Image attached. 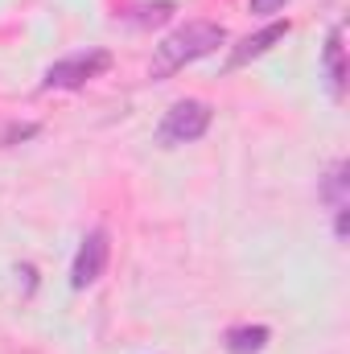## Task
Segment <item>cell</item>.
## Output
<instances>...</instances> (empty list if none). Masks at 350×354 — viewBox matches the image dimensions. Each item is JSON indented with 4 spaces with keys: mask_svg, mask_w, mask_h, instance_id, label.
Masks as SVG:
<instances>
[{
    "mask_svg": "<svg viewBox=\"0 0 350 354\" xmlns=\"http://www.w3.org/2000/svg\"><path fill=\"white\" fill-rule=\"evenodd\" d=\"M210 120H214V107H210V103H202V99H181V103H174V107L165 111V120H161V128H157V145H165V149L194 145V140L206 136Z\"/></svg>",
    "mask_w": 350,
    "mask_h": 354,
    "instance_id": "7a4b0ae2",
    "label": "cell"
},
{
    "mask_svg": "<svg viewBox=\"0 0 350 354\" xmlns=\"http://www.w3.org/2000/svg\"><path fill=\"white\" fill-rule=\"evenodd\" d=\"M111 66V54L107 50H87V54H71L62 62H54L42 79V91H75L87 87L91 79H99L103 71Z\"/></svg>",
    "mask_w": 350,
    "mask_h": 354,
    "instance_id": "3957f363",
    "label": "cell"
},
{
    "mask_svg": "<svg viewBox=\"0 0 350 354\" xmlns=\"http://www.w3.org/2000/svg\"><path fill=\"white\" fill-rule=\"evenodd\" d=\"M284 33H288V21H272V25H264L260 33H252V37H243L235 50H231V58H227V71H239V66H248L252 58H264L276 41H284Z\"/></svg>",
    "mask_w": 350,
    "mask_h": 354,
    "instance_id": "5b68a950",
    "label": "cell"
},
{
    "mask_svg": "<svg viewBox=\"0 0 350 354\" xmlns=\"http://www.w3.org/2000/svg\"><path fill=\"white\" fill-rule=\"evenodd\" d=\"M288 0H248V8L252 12H260V17H268V12H280Z\"/></svg>",
    "mask_w": 350,
    "mask_h": 354,
    "instance_id": "8fae6325",
    "label": "cell"
},
{
    "mask_svg": "<svg viewBox=\"0 0 350 354\" xmlns=\"http://www.w3.org/2000/svg\"><path fill=\"white\" fill-rule=\"evenodd\" d=\"M107 256H111V239H107V231H103V227L87 231L83 243H79V252H75V264H71V284H75V288H91V284L103 276Z\"/></svg>",
    "mask_w": 350,
    "mask_h": 354,
    "instance_id": "277c9868",
    "label": "cell"
},
{
    "mask_svg": "<svg viewBox=\"0 0 350 354\" xmlns=\"http://www.w3.org/2000/svg\"><path fill=\"white\" fill-rule=\"evenodd\" d=\"M268 338H272L268 326H231L223 334V346H227V354H260Z\"/></svg>",
    "mask_w": 350,
    "mask_h": 354,
    "instance_id": "ba28073f",
    "label": "cell"
},
{
    "mask_svg": "<svg viewBox=\"0 0 350 354\" xmlns=\"http://www.w3.org/2000/svg\"><path fill=\"white\" fill-rule=\"evenodd\" d=\"M174 0H157V4H145V8H136V12H140V17H136V21H140V25H161V21H169V17H174Z\"/></svg>",
    "mask_w": 350,
    "mask_h": 354,
    "instance_id": "9c48e42d",
    "label": "cell"
},
{
    "mask_svg": "<svg viewBox=\"0 0 350 354\" xmlns=\"http://www.w3.org/2000/svg\"><path fill=\"white\" fill-rule=\"evenodd\" d=\"M347 161H334L330 165V174H326V181H322V198L330 202V210H334V231H338V239H347Z\"/></svg>",
    "mask_w": 350,
    "mask_h": 354,
    "instance_id": "8992f818",
    "label": "cell"
},
{
    "mask_svg": "<svg viewBox=\"0 0 350 354\" xmlns=\"http://www.w3.org/2000/svg\"><path fill=\"white\" fill-rule=\"evenodd\" d=\"M29 136H37V124H12V128L0 136V145H17V140H29Z\"/></svg>",
    "mask_w": 350,
    "mask_h": 354,
    "instance_id": "30bf717a",
    "label": "cell"
},
{
    "mask_svg": "<svg viewBox=\"0 0 350 354\" xmlns=\"http://www.w3.org/2000/svg\"><path fill=\"white\" fill-rule=\"evenodd\" d=\"M227 41V29L219 21H190L181 25L177 33H169L161 46H157V58H153V79H169L174 71L214 54L219 46Z\"/></svg>",
    "mask_w": 350,
    "mask_h": 354,
    "instance_id": "6da1fadb",
    "label": "cell"
},
{
    "mask_svg": "<svg viewBox=\"0 0 350 354\" xmlns=\"http://www.w3.org/2000/svg\"><path fill=\"white\" fill-rule=\"evenodd\" d=\"M322 58H326V75H330V91H334V99H342V91H347V46H342V25L330 29Z\"/></svg>",
    "mask_w": 350,
    "mask_h": 354,
    "instance_id": "52a82bcc",
    "label": "cell"
}]
</instances>
